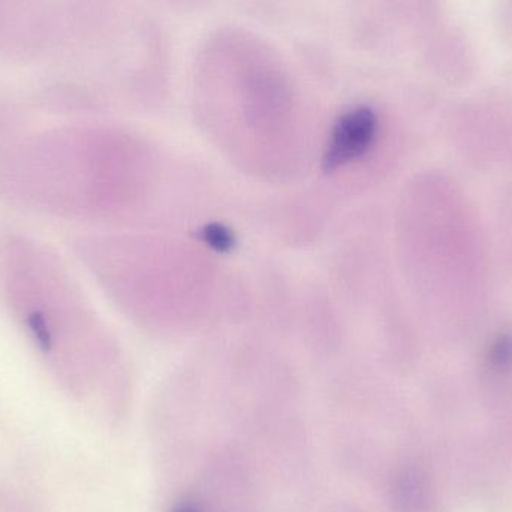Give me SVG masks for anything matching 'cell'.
I'll list each match as a JSON object with an SVG mask.
<instances>
[{
	"label": "cell",
	"mask_w": 512,
	"mask_h": 512,
	"mask_svg": "<svg viewBox=\"0 0 512 512\" xmlns=\"http://www.w3.org/2000/svg\"><path fill=\"white\" fill-rule=\"evenodd\" d=\"M198 237H200L206 245H209L210 248L215 249L216 252H222V254L233 251L234 246H236V237H234V234L221 224L206 225V227L198 233Z\"/></svg>",
	"instance_id": "cell-3"
},
{
	"label": "cell",
	"mask_w": 512,
	"mask_h": 512,
	"mask_svg": "<svg viewBox=\"0 0 512 512\" xmlns=\"http://www.w3.org/2000/svg\"><path fill=\"white\" fill-rule=\"evenodd\" d=\"M490 361L493 366L502 367L511 366L512 364V337L502 336L501 339L493 343L492 351H490Z\"/></svg>",
	"instance_id": "cell-4"
},
{
	"label": "cell",
	"mask_w": 512,
	"mask_h": 512,
	"mask_svg": "<svg viewBox=\"0 0 512 512\" xmlns=\"http://www.w3.org/2000/svg\"><path fill=\"white\" fill-rule=\"evenodd\" d=\"M170 512H204L203 507H201L200 502L195 501L192 498H185L182 501L177 502L174 505L173 510Z\"/></svg>",
	"instance_id": "cell-5"
},
{
	"label": "cell",
	"mask_w": 512,
	"mask_h": 512,
	"mask_svg": "<svg viewBox=\"0 0 512 512\" xmlns=\"http://www.w3.org/2000/svg\"><path fill=\"white\" fill-rule=\"evenodd\" d=\"M378 134V117L369 107H357L346 111L331 129L322 168L333 173L352 161L363 158L373 146Z\"/></svg>",
	"instance_id": "cell-1"
},
{
	"label": "cell",
	"mask_w": 512,
	"mask_h": 512,
	"mask_svg": "<svg viewBox=\"0 0 512 512\" xmlns=\"http://www.w3.org/2000/svg\"><path fill=\"white\" fill-rule=\"evenodd\" d=\"M429 475L417 465H409L394 480L393 499L399 512H426L432 504Z\"/></svg>",
	"instance_id": "cell-2"
}]
</instances>
